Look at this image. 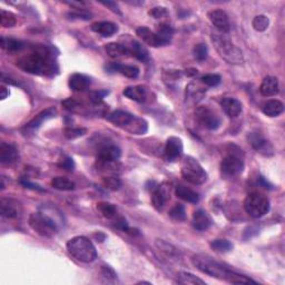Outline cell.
I'll list each match as a JSON object with an SVG mask.
<instances>
[{"label": "cell", "instance_id": "7bdbcfd3", "mask_svg": "<svg viewBox=\"0 0 285 285\" xmlns=\"http://www.w3.org/2000/svg\"><path fill=\"white\" fill-rule=\"evenodd\" d=\"M202 83L209 87H216L217 85L221 84V76L216 74H207L202 77Z\"/></svg>", "mask_w": 285, "mask_h": 285}, {"label": "cell", "instance_id": "d590c367", "mask_svg": "<svg viewBox=\"0 0 285 285\" xmlns=\"http://www.w3.org/2000/svg\"><path fill=\"white\" fill-rule=\"evenodd\" d=\"M97 210H98L99 213L103 215L105 218H114L116 216L117 213L116 207L107 202L98 203V204H97Z\"/></svg>", "mask_w": 285, "mask_h": 285}, {"label": "cell", "instance_id": "d6986e66", "mask_svg": "<svg viewBox=\"0 0 285 285\" xmlns=\"http://www.w3.org/2000/svg\"><path fill=\"white\" fill-rule=\"evenodd\" d=\"M108 71H117L119 74L124 75L127 78H137L140 75V69L136 66H130V65H121L119 63H112L106 66Z\"/></svg>", "mask_w": 285, "mask_h": 285}, {"label": "cell", "instance_id": "e0dca14e", "mask_svg": "<svg viewBox=\"0 0 285 285\" xmlns=\"http://www.w3.org/2000/svg\"><path fill=\"white\" fill-rule=\"evenodd\" d=\"M18 150L14 145L1 142V145H0V161L2 164H14L18 161Z\"/></svg>", "mask_w": 285, "mask_h": 285}, {"label": "cell", "instance_id": "d4e9b609", "mask_svg": "<svg viewBox=\"0 0 285 285\" xmlns=\"http://www.w3.org/2000/svg\"><path fill=\"white\" fill-rule=\"evenodd\" d=\"M105 50L107 52L109 57L112 58H121V57H127L130 55V50L127 46L121 44H116V43H111L105 46Z\"/></svg>", "mask_w": 285, "mask_h": 285}, {"label": "cell", "instance_id": "f6af8a7d", "mask_svg": "<svg viewBox=\"0 0 285 285\" xmlns=\"http://www.w3.org/2000/svg\"><path fill=\"white\" fill-rule=\"evenodd\" d=\"M207 54H209V49H207V46L204 44H198L194 48V56L195 58L199 62H203L207 58Z\"/></svg>", "mask_w": 285, "mask_h": 285}, {"label": "cell", "instance_id": "bcb514c9", "mask_svg": "<svg viewBox=\"0 0 285 285\" xmlns=\"http://www.w3.org/2000/svg\"><path fill=\"white\" fill-rule=\"evenodd\" d=\"M87 130L85 128H67L65 129L64 135L68 140H75V138H78L80 136H83L86 134Z\"/></svg>", "mask_w": 285, "mask_h": 285}, {"label": "cell", "instance_id": "f1b7e54d", "mask_svg": "<svg viewBox=\"0 0 285 285\" xmlns=\"http://www.w3.org/2000/svg\"><path fill=\"white\" fill-rule=\"evenodd\" d=\"M175 193H176L177 197H180L181 199L189 203H193V204H196L199 201V196L196 192H194L193 190L189 189L184 185H178L176 186V190H175Z\"/></svg>", "mask_w": 285, "mask_h": 285}, {"label": "cell", "instance_id": "cb8c5ba5", "mask_svg": "<svg viewBox=\"0 0 285 285\" xmlns=\"http://www.w3.org/2000/svg\"><path fill=\"white\" fill-rule=\"evenodd\" d=\"M68 85L74 92H84L91 85V78L83 74H74L69 78Z\"/></svg>", "mask_w": 285, "mask_h": 285}, {"label": "cell", "instance_id": "ab89813d", "mask_svg": "<svg viewBox=\"0 0 285 285\" xmlns=\"http://www.w3.org/2000/svg\"><path fill=\"white\" fill-rule=\"evenodd\" d=\"M252 25L256 31H265L270 26V19L264 15H259L253 19Z\"/></svg>", "mask_w": 285, "mask_h": 285}, {"label": "cell", "instance_id": "f35d334b", "mask_svg": "<svg viewBox=\"0 0 285 285\" xmlns=\"http://www.w3.org/2000/svg\"><path fill=\"white\" fill-rule=\"evenodd\" d=\"M16 23H17V20H16L14 14L3 9L0 11V24H1L2 27L13 28L16 25Z\"/></svg>", "mask_w": 285, "mask_h": 285}, {"label": "cell", "instance_id": "2e32d148", "mask_svg": "<svg viewBox=\"0 0 285 285\" xmlns=\"http://www.w3.org/2000/svg\"><path fill=\"white\" fill-rule=\"evenodd\" d=\"M221 106L224 113L231 118L238 117L242 113V103L233 97H225L221 100Z\"/></svg>", "mask_w": 285, "mask_h": 285}, {"label": "cell", "instance_id": "c3c4849f", "mask_svg": "<svg viewBox=\"0 0 285 285\" xmlns=\"http://www.w3.org/2000/svg\"><path fill=\"white\" fill-rule=\"evenodd\" d=\"M148 15L152 16V17L155 19H161L163 17H165V16H167V9L164 7H155L149 10Z\"/></svg>", "mask_w": 285, "mask_h": 285}, {"label": "cell", "instance_id": "e575fe53", "mask_svg": "<svg viewBox=\"0 0 285 285\" xmlns=\"http://www.w3.org/2000/svg\"><path fill=\"white\" fill-rule=\"evenodd\" d=\"M248 142H250L252 147L256 150H262L267 145V141L260 133H251L248 135Z\"/></svg>", "mask_w": 285, "mask_h": 285}, {"label": "cell", "instance_id": "ac0fdd59", "mask_svg": "<svg viewBox=\"0 0 285 285\" xmlns=\"http://www.w3.org/2000/svg\"><path fill=\"white\" fill-rule=\"evenodd\" d=\"M165 156L168 160H175L178 156H181L183 152V142L178 137H169L165 145Z\"/></svg>", "mask_w": 285, "mask_h": 285}, {"label": "cell", "instance_id": "8fae6325", "mask_svg": "<svg viewBox=\"0 0 285 285\" xmlns=\"http://www.w3.org/2000/svg\"><path fill=\"white\" fill-rule=\"evenodd\" d=\"M23 207L14 198H1L0 201V214L6 218H17L22 214Z\"/></svg>", "mask_w": 285, "mask_h": 285}, {"label": "cell", "instance_id": "ee69618b", "mask_svg": "<svg viewBox=\"0 0 285 285\" xmlns=\"http://www.w3.org/2000/svg\"><path fill=\"white\" fill-rule=\"evenodd\" d=\"M104 184L106 189L111 190H118L121 187V181L116 176H108L104 178Z\"/></svg>", "mask_w": 285, "mask_h": 285}, {"label": "cell", "instance_id": "681fc988", "mask_svg": "<svg viewBox=\"0 0 285 285\" xmlns=\"http://www.w3.org/2000/svg\"><path fill=\"white\" fill-rule=\"evenodd\" d=\"M68 17H71L72 19H84V20H88V19H91V14H88L86 13L85 10H79V9H77L75 11H71V13H69L68 14Z\"/></svg>", "mask_w": 285, "mask_h": 285}, {"label": "cell", "instance_id": "603a6c76", "mask_svg": "<svg viewBox=\"0 0 285 285\" xmlns=\"http://www.w3.org/2000/svg\"><path fill=\"white\" fill-rule=\"evenodd\" d=\"M155 245L158 248V251L162 252L166 258H168L173 261H177L181 259V253L176 247L168 242L164 241V239H156Z\"/></svg>", "mask_w": 285, "mask_h": 285}, {"label": "cell", "instance_id": "4fadbf2b", "mask_svg": "<svg viewBox=\"0 0 285 285\" xmlns=\"http://www.w3.org/2000/svg\"><path fill=\"white\" fill-rule=\"evenodd\" d=\"M135 116L124 111H115L107 115V119L117 127L128 130L135 120Z\"/></svg>", "mask_w": 285, "mask_h": 285}, {"label": "cell", "instance_id": "8d00e7d4", "mask_svg": "<svg viewBox=\"0 0 285 285\" xmlns=\"http://www.w3.org/2000/svg\"><path fill=\"white\" fill-rule=\"evenodd\" d=\"M156 34L160 36L161 39L164 42L165 45H168L170 43V40H172V37L174 35V29L173 27H170L169 25H166V24H161L160 26H158V29Z\"/></svg>", "mask_w": 285, "mask_h": 285}, {"label": "cell", "instance_id": "6da1fadb", "mask_svg": "<svg viewBox=\"0 0 285 285\" xmlns=\"http://www.w3.org/2000/svg\"><path fill=\"white\" fill-rule=\"evenodd\" d=\"M17 66L24 71L34 75H52L57 71L51 52L46 48L22 57L17 62Z\"/></svg>", "mask_w": 285, "mask_h": 285}, {"label": "cell", "instance_id": "5b68a950", "mask_svg": "<svg viewBox=\"0 0 285 285\" xmlns=\"http://www.w3.org/2000/svg\"><path fill=\"white\" fill-rule=\"evenodd\" d=\"M29 225L36 233L44 238H54L58 232V225L47 213H34L29 217Z\"/></svg>", "mask_w": 285, "mask_h": 285}, {"label": "cell", "instance_id": "277c9868", "mask_svg": "<svg viewBox=\"0 0 285 285\" xmlns=\"http://www.w3.org/2000/svg\"><path fill=\"white\" fill-rule=\"evenodd\" d=\"M212 42H213L217 52L223 59H225L230 64H242L243 55L242 51L238 49L231 40L223 34H213L212 35Z\"/></svg>", "mask_w": 285, "mask_h": 285}, {"label": "cell", "instance_id": "44dd1931", "mask_svg": "<svg viewBox=\"0 0 285 285\" xmlns=\"http://www.w3.org/2000/svg\"><path fill=\"white\" fill-rule=\"evenodd\" d=\"M193 226L197 231H206L212 225V219L205 211L198 210L193 214Z\"/></svg>", "mask_w": 285, "mask_h": 285}, {"label": "cell", "instance_id": "30bf717a", "mask_svg": "<svg viewBox=\"0 0 285 285\" xmlns=\"http://www.w3.org/2000/svg\"><path fill=\"white\" fill-rule=\"evenodd\" d=\"M57 114L56 108L54 107H49L47 108L46 111H43L40 114H38L37 116H36L34 119L30 120L29 123H28L25 127L23 129V133L25 134V135H29V134L36 132V130L40 128V126L43 125L44 121H46L48 119H50V118L55 117Z\"/></svg>", "mask_w": 285, "mask_h": 285}, {"label": "cell", "instance_id": "816d5d0a", "mask_svg": "<svg viewBox=\"0 0 285 285\" xmlns=\"http://www.w3.org/2000/svg\"><path fill=\"white\" fill-rule=\"evenodd\" d=\"M20 183H22V184L25 186V187H27V189H31V190H40V192H43V189L40 186H38V185H36V184H34V183H31L30 181H28L27 178H22V181H20Z\"/></svg>", "mask_w": 285, "mask_h": 285}, {"label": "cell", "instance_id": "1f68e13d", "mask_svg": "<svg viewBox=\"0 0 285 285\" xmlns=\"http://www.w3.org/2000/svg\"><path fill=\"white\" fill-rule=\"evenodd\" d=\"M0 45H1L2 49L8 52L19 51L24 47L23 43H20L19 40H16L13 38H6V37H1Z\"/></svg>", "mask_w": 285, "mask_h": 285}, {"label": "cell", "instance_id": "7dc6e473", "mask_svg": "<svg viewBox=\"0 0 285 285\" xmlns=\"http://www.w3.org/2000/svg\"><path fill=\"white\" fill-rule=\"evenodd\" d=\"M107 95H108L107 91H96V92L91 93V95H89V99H91L93 104L99 105L105 98V96H107Z\"/></svg>", "mask_w": 285, "mask_h": 285}, {"label": "cell", "instance_id": "7402d4cb", "mask_svg": "<svg viewBox=\"0 0 285 285\" xmlns=\"http://www.w3.org/2000/svg\"><path fill=\"white\" fill-rule=\"evenodd\" d=\"M260 93L265 97L274 96L279 93V81L275 77L267 76L263 79L260 87Z\"/></svg>", "mask_w": 285, "mask_h": 285}, {"label": "cell", "instance_id": "7a4b0ae2", "mask_svg": "<svg viewBox=\"0 0 285 285\" xmlns=\"http://www.w3.org/2000/svg\"><path fill=\"white\" fill-rule=\"evenodd\" d=\"M67 251L71 256L83 263H91L97 258V251L91 239L85 236H76L68 241Z\"/></svg>", "mask_w": 285, "mask_h": 285}, {"label": "cell", "instance_id": "74e56055", "mask_svg": "<svg viewBox=\"0 0 285 285\" xmlns=\"http://www.w3.org/2000/svg\"><path fill=\"white\" fill-rule=\"evenodd\" d=\"M211 247L218 253H227V252L232 251L233 244L227 239H214V241L211 242Z\"/></svg>", "mask_w": 285, "mask_h": 285}, {"label": "cell", "instance_id": "4dcf8cb0", "mask_svg": "<svg viewBox=\"0 0 285 285\" xmlns=\"http://www.w3.org/2000/svg\"><path fill=\"white\" fill-rule=\"evenodd\" d=\"M51 186L58 190H64V192H66V190H75L74 182L69 181L66 177H60V176L52 178Z\"/></svg>", "mask_w": 285, "mask_h": 285}, {"label": "cell", "instance_id": "60d3db41", "mask_svg": "<svg viewBox=\"0 0 285 285\" xmlns=\"http://www.w3.org/2000/svg\"><path fill=\"white\" fill-rule=\"evenodd\" d=\"M169 216L175 219V221H184L186 218L185 207L181 204L175 205L173 209L169 211Z\"/></svg>", "mask_w": 285, "mask_h": 285}, {"label": "cell", "instance_id": "ba28073f", "mask_svg": "<svg viewBox=\"0 0 285 285\" xmlns=\"http://www.w3.org/2000/svg\"><path fill=\"white\" fill-rule=\"evenodd\" d=\"M195 117H196V120L199 125L210 130L217 129L219 124H221V120H219L216 114L206 106L198 107L195 112Z\"/></svg>", "mask_w": 285, "mask_h": 285}, {"label": "cell", "instance_id": "d6a6232c", "mask_svg": "<svg viewBox=\"0 0 285 285\" xmlns=\"http://www.w3.org/2000/svg\"><path fill=\"white\" fill-rule=\"evenodd\" d=\"M177 282L181 284H189V285H205V282L197 276H195L192 273L189 272H181L178 274Z\"/></svg>", "mask_w": 285, "mask_h": 285}, {"label": "cell", "instance_id": "3957f363", "mask_svg": "<svg viewBox=\"0 0 285 285\" xmlns=\"http://www.w3.org/2000/svg\"><path fill=\"white\" fill-rule=\"evenodd\" d=\"M192 261L198 271L204 273V274L213 276V278L224 280L229 282L232 274H233V271L224 267L222 264H219L216 261L209 258V256L195 255L193 256Z\"/></svg>", "mask_w": 285, "mask_h": 285}, {"label": "cell", "instance_id": "ffe728a7", "mask_svg": "<svg viewBox=\"0 0 285 285\" xmlns=\"http://www.w3.org/2000/svg\"><path fill=\"white\" fill-rule=\"evenodd\" d=\"M120 149L115 145H105L99 149L97 162H116L120 157Z\"/></svg>", "mask_w": 285, "mask_h": 285}, {"label": "cell", "instance_id": "9c48e42d", "mask_svg": "<svg viewBox=\"0 0 285 285\" xmlns=\"http://www.w3.org/2000/svg\"><path fill=\"white\" fill-rule=\"evenodd\" d=\"M244 169V162L239 156L235 154H229L223 158L221 163L222 174L227 177H233L241 174Z\"/></svg>", "mask_w": 285, "mask_h": 285}, {"label": "cell", "instance_id": "83f0119b", "mask_svg": "<svg viewBox=\"0 0 285 285\" xmlns=\"http://www.w3.org/2000/svg\"><path fill=\"white\" fill-rule=\"evenodd\" d=\"M284 112V105L278 99H271L263 106V113L268 117H278Z\"/></svg>", "mask_w": 285, "mask_h": 285}, {"label": "cell", "instance_id": "f5cc1de1", "mask_svg": "<svg viewBox=\"0 0 285 285\" xmlns=\"http://www.w3.org/2000/svg\"><path fill=\"white\" fill-rule=\"evenodd\" d=\"M101 3H103L104 6L106 7H108L109 9H111L113 13H116L118 15H121L120 13V10H119V7H118V5L116 2H114V1H100Z\"/></svg>", "mask_w": 285, "mask_h": 285}, {"label": "cell", "instance_id": "9a60e30c", "mask_svg": "<svg viewBox=\"0 0 285 285\" xmlns=\"http://www.w3.org/2000/svg\"><path fill=\"white\" fill-rule=\"evenodd\" d=\"M136 34L138 37L142 39V42H145L147 45L152 47H161V46H166L164 42L161 39L160 36H158L156 32H153L150 29H148L147 27H140L137 28Z\"/></svg>", "mask_w": 285, "mask_h": 285}, {"label": "cell", "instance_id": "4316f807", "mask_svg": "<svg viewBox=\"0 0 285 285\" xmlns=\"http://www.w3.org/2000/svg\"><path fill=\"white\" fill-rule=\"evenodd\" d=\"M124 96L127 97V98L138 101V103H142L145 101L146 96H147V92H146V88L144 86H130L125 88V91L123 92Z\"/></svg>", "mask_w": 285, "mask_h": 285}, {"label": "cell", "instance_id": "f546056e", "mask_svg": "<svg viewBox=\"0 0 285 285\" xmlns=\"http://www.w3.org/2000/svg\"><path fill=\"white\" fill-rule=\"evenodd\" d=\"M130 54H132L134 57H136L138 60L141 62H146L148 58V50L146 49L144 45H142L138 42H133L132 45H130Z\"/></svg>", "mask_w": 285, "mask_h": 285}, {"label": "cell", "instance_id": "836d02e7", "mask_svg": "<svg viewBox=\"0 0 285 285\" xmlns=\"http://www.w3.org/2000/svg\"><path fill=\"white\" fill-rule=\"evenodd\" d=\"M186 98L192 99L193 101H198L202 99V97L204 96L206 89L202 88L201 86L195 84H190L189 87L186 88Z\"/></svg>", "mask_w": 285, "mask_h": 285}, {"label": "cell", "instance_id": "7c38bea8", "mask_svg": "<svg viewBox=\"0 0 285 285\" xmlns=\"http://www.w3.org/2000/svg\"><path fill=\"white\" fill-rule=\"evenodd\" d=\"M209 19L211 23L213 24V26L221 32V34H225L229 32L231 29V24L229 16L225 11L222 9H214L209 13Z\"/></svg>", "mask_w": 285, "mask_h": 285}, {"label": "cell", "instance_id": "db71d44e", "mask_svg": "<svg viewBox=\"0 0 285 285\" xmlns=\"http://www.w3.org/2000/svg\"><path fill=\"white\" fill-rule=\"evenodd\" d=\"M101 272H103V275L107 279H115L116 278V273L114 272L109 266H103L101 268Z\"/></svg>", "mask_w": 285, "mask_h": 285}, {"label": "cell", "instance_id": "f907efd6", "mask_svg": "<svg viewBox=\"0 0 285 285\" xmlns=\"http://www.w3.org/2000/svg\"><path fill=\"white\" fill-rule=\"evenodd\" d=\"M59 166L62 168L66 169V170H69V172H71V170L74 169L75 164H74V161H72V158H71V157H65L64 160L60 161Z\"/></svg>", "mask_w": 285, "mask_h": 285}, {"label": "cell", "instance_id": "11a10c76", "mask_svg": "<svg viewBox=\"0 0 285 285\" xmlns=\"http://www.w3.org/2000/svg\"><path fill=\"white\" fill-rule=\"evenodd\" d=\"M0 92H1V95H0V98H1L2 100L6 99L7 96H9V92L7 91L6 87H3V86L0 87Z\"/></svg>", "mask_w": 285, "mask_h": 285}, {"label": "cell", "instance_id": "5bb4252c", "mask_svg": "<svg viewBox=\"0 0 285 285\" xmlns=\"http://www.w3.org/2000/svg\"><path fill=\"white\" fill-rule=\"evenodd\" d=\"M169 197H170V187L168 184L164 183V184L157 186L156 189L154 190L152 196L154 207H155L156 210H161L162 207L168 202Z\"/></svg>", "mask_w": 285, "mask_h": 285}, {"label": "cell", "instance_id": "52a82bcc", "mask_svg": "<svg viewBox=\"0 0 285 285\" xmlns=\"http://www.w3.org/2000/svg\"><path fill=\"white\" fill-rule=\"evenodd\" d=\"M182 175L187 182L202 185L207 181V173L194 157L187 156L182 163Z\"/></svg>", "mask_w": 285, "mask_h": 285}, {"label": "cell", "instance_id": "b9f144b4", "mask_svg": "<svg viewBox=\"0 0 285 285\" xmlns=\"http://www.w3.org/2000/svg\"><path fill=\"white\" fill-rule=\"evenodd\" d=\"M63 106L67 111L71 113L80 114L83 113V106H81L78 101L75 100L74 98H67L63 101Z\"/></svg>", "mask_w": 285, "mask_h": 285}, {"label": "cell", "instance_id": "484cf974", "mask_svg": "<svg viewBox=\"0 0 285 285\" xmlns=\"http://www.w3.org/2000/svg\"><path fill=\"white\" fill-rule=\"evenodd\" d=\"M92 30L97 32L103 36V37H109V36H113L114 34H116L118 30V27L116 24L111 23V22H100V23H95L94 25H92Z\"/></svg>", "mask_w": 285, "mask_h": 285}, {"label": "cell", "instance_id": "8992f818", "mask_svg": "<svg viewBox=\"0 0 285 285\" xmlns=\"http://www.w3.org/2000/svg\"><path fill=\"white\" fill-rule=\"evenodd\" d=\"M244 210L250 216L260 218L270 211V201L265 195L260 192L250 193L244 201Z\"/></svg>", "mask_w": 285, "mask_h": 285}, {"label": "cell", "instance_id": "9f6ffc18", "mask_svg": "<svg viewBox=\"0 0 285 285\" xmlns=\"http://www.w3.org/2000/svg\"><path fill=\"white\" fill-rule=\"evenodd\" d=\"M197 69H194V68H190V69H186L185 71V74L187 76H196L197 75Z\"/></svg>", "mask_w": 285, "mask_h": 285}]
</instances>
